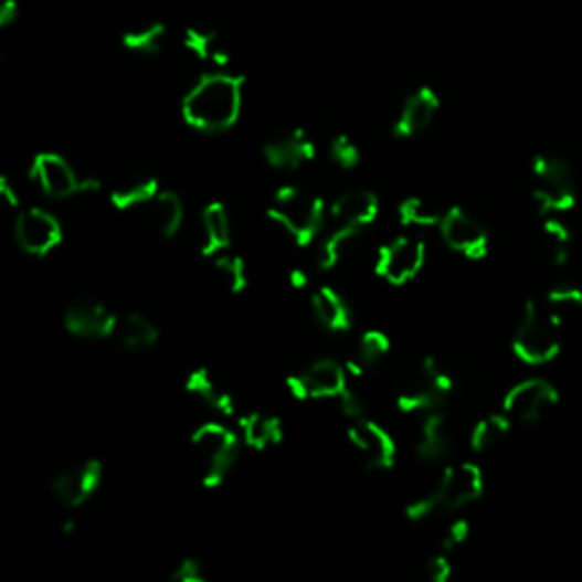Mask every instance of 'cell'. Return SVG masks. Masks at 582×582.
<instances>
[{"mask_svg": "<svg viewBox=\"0 0 582 582\" xmlns=\"http://www.w3.org/2000/svg\"><path fill=\"white\" fill-rule=\"evenodd\" d=\"M242 437L221 421L201 423L191 435V455L205 489L221 487L240 459Z\"/></svg>", "mask_w": 582, "mask_h": 582, "instance_id": "4", "label": "cell"}, {"mask_svg": "<svg viewBox=\"0 0 582 582\" xmlns=\"http://www.w3.org/2000/svg\"><path fill=\"white\" fill-rule=\"evenodd\" d=\"M392 351V341L382 330H367L360 337L356 358L346 364L348 375H362L367 369L378 367Z\"/></svg>", "mask_w": 582, "mask_h": 582, "instance_id": "31", "label": "cell"}, {"mask_svg": "<svg viewBox=\"0 0 582 582\" xmlns=\"http://www.w3.org/2000/svg\"><path fill=\"white\" fill-rule=\"evenodd\" d=\"M364 242V230L362 227H348V225H335V230L326 240H321L317 248V266L321 271H332L341 266L346 260H351Z\"/></svg>", "mask_w": 582, "mask_h": 582, "instance_id": "25", "label": "cell"}, {"mask_svg": "<svg viewBox=\"0 0 582 582\" xmlns=\"http://www.w3.org/2000/svg\"><path fill=\"white\" fill-rule=\"evenodd\" d=\"M240 437L242 444L248 446L251 451L264 453L276 448L285 440V425L276 414H266V412H248L240 416Z\"/></svg>", "mask_w": 582, "mask_h": 582, "instance_id": "24", "label": "cell"}, {"mask_svg": "<svg viewBox=\"0 0 582 582\" xmlns=\"http://www.w3.org/2000/svg\"><path fill=\"white\" fill-rule=\"evenodd\" d=\"M425 242L419 237H396L384 244L375 257V274L392 287L412 283L425 264Z\"/></svg>", "mask_w": 582, "mask_h": 582, "instance_id": "9", "label": "cell"}, {"mask_svg": "<svg viewBox=\"0 0 582 582\" xmlns=\"http://www.w3.org/2000/svg\"><path fill=\"white\" fill-rule=\"evenodd\" d=\"M544 307L551 313V317L562 326L567 319L582 313V289L573 285H560L553 287L547 294Z\"/></svg>", "mask_w": 582, "mask_h": 582, "instance_id": "36", "label": "cell"}, {"mask_svg": "<svg viewBox=\"0 0 582 582\" xmlns=\"http://www.w3.org/2000/svg\"><path fill=\"white\" fill-rule=\"evenodd\" d=\"M62 324H64V330L75 339L105 341L116 335V328H119V317H116L105 303L77 298L64 309Z\"/></svg>", "mask_w": 582, "mask_h": 582, "instance_id": "14", "label": "cell"}, {"mask_svg": "<svg viewBox=\"0 0 582 582\" xmlns=\"http://www.w3.org/2000/svg\"><path fill=\"white\" fill-rule=\"evenodd\" d=\"M328 152H330V160L339 169H343V171H353L362 162V150H360V146L351 137H348V135L332 137L330 146H328Z\"/></svg>", "mask_w": 582, "mask_h": 582, "instance_id": "37", "label": "cell"}, {"mask_svg": "<svg viewBox=\"0 0 582 582\" xmlns=\"http://www.w3.org/2000/svg\"><path fill=\"white\" fill-rule=\"evenodd\" d=\"M541 246L553 266H564L571 255V230L569 225L558 219V214H547L539 227Z\"/></svg>", "mask_w": 582, "mask_h": 582, "instance_id": "32", "label": "cell"}, {"mask_svg": "<svg viewBox=\"0 0 582 582\" xmlns=\"http://www.w3.org/2000/svg\"><path fill=\"white\" fill-rule=\"evenodd\" d=\"M266 216L300 248L313 246L328 221V205L317 193H309L296 184H285L274 191Z\"/></svg>", "mask_w": 582, "mask_h": 582, "instance_id": "2", "label": "cell"}, {"mask_svg": "<svg viewBox=\"0 0 582 582\" xmlns=\"http://www.w3.org/2000/svg\"><path fill=\"white\" fill-rule=\"evenodd\" d=\"M17 246L32 257H46L60 248L64 232L57 216L44 208H28L14 219Z\"/></svg>", "mask_w": 582, "mask_h": 582, "instance_id": "11", "label": "cell"}, {"mask_svg": "<svg viewBox=\"0 0 582 582\" xmlns=\"http://www.w3.org/2000/svg\"><path fill=\"white\" fill-rule=\"evenodd\" d=\"M453 446L455 437L446 414L442 410L423 412L416 425V455L423 462L437 464L453 453Z\"/></svg>", "mask_w": 582, "mask_h": 582, "instance_id": "18", "label": "cell"}, {"mask_svg": "<svg viewBox=\"0 0 582 582\" xmlns=\"http://www.w3.org/2000/svg\"><path fill=\"white\" fill-rule=\"evenodd\" d=\"M444 244L469 260H483L489 251L487 227L464 208H451L440 223Z\"/></svg>", "mask_w": 582, "mask_h": 582, "instance_id": "16", "label": "cell"}, {"mask_svg": "<svg viewBox=\"0 0 582 582\" xmlns=\"http://www.w3.org/2000/svg\"><path fill=\"white\" fill-rule=\"evenodd\" d=\"M560 324L551 317L544 305L528 300L512 337L515 356L530 367L549 364L560 356Z\"/></svg>", "mask_w": 582, "mask_h": 582, "instance_id": "5", "label": "cell"}, {"mask_svg": "<svg viewBox=\"0 0 582 582\" xmlns=\"http://www.w3.org/2000/svg\"><path fill=\"white\" fill-rule=\"evenodd\" d=\"M19 12V0H0V32H6L17 23Z\"/></svg>", "mask_w": 582, "mask_h": 582, "instance_id": "44", "label": "cell"}, {"mask_svg": "<svg viewBox=\"0 0 582 582\" xmlns=\"http://www.w3.org/2000/svg\"><path fill=\"white\" fill-rule=\"evenodd\" d=\"M437 112H440V96L431 87L416 89L405 98L396 116L394 135L401 139L419 137L421 133L433 126V121L437 119Z\"/></svg>", "mask_w": 582, "mask_h": 582, "instance_id": "19", "label": "cell"}, {"mask_svg": "<svg viewBox=\"0 0 582 582\" xmlns=\"http://www.w3.org/2000/svg\"><path fill=\"white\" fill-rule=\"evenodd\" d=\"M232 244V221L223 203H210L201 212V253L216 257L230 251Z\"/></svg>", "mask_w": 582, "mask_h": 582, "instance_id": "27", "label": "cell"}, {"mask_svg": "<svg viewBox=\"0 0 582 582\" xmlns=\"http://www.w3.org/2000/svg\"><path fill=\"white\" fill-rule=\"evenodd\" d=\"M32 184L51 201L73 199L77 193H96L103 189L98 178L81 176L60 152H36L30 165Z\"/></svg>", "mask_w": 582, "mask_h": 582, "instance_id": "7", "label": "cell"}, {"mask_svg": "<svg viewBox=\"0 0 582 582\" xmlns=\"http://www.w3.org/2000/svg\"><path fill=\"white\" fill-rule=\"evenodd\" d=\"M160 193L158 178L148 173H128L121 176L109 187V203L119 212L146 210L148 203Z\"/></svg>", "mask_w": 582, "mask_h": 582, "instance_id": "23", "label": "cell"}, {"mask_svg": "<svg viewBox=\"0 0 582 582\" xmlns=\"http://www.w3.org/2000/svg\"><path fill=\"white\" fill-rule=\"evenodd\" d=\"M532 201L541 216L562 214L575 205V178L560 155L539 152L532 158Z\"/></svg>", "mask_w": 582, "mask_h": 582, "instance_id": "6", "label": "cell"}, {"mask_svg": "<svg viewBox=\"0 0 582 582\" xmlns=\"http://www.w3.org/2000/svg\"><path fill=\"white\" fill-rule=\"evenodd\" d=\"M437 510H442L440 500H437L435 491H431V494H423V496L410 500L405 506V517L414 523H421L425 519H431L433 515H437Z\"/></svg>", "mask_w": 582, "mask_h": 582, "instance_id": "40", "label": "cell"}, {"mask_svg": "<svg viewBox=\"0 0 582 582\" xmlns=\"http://www.w3.org/2000/svg\"><path fill=\"white\" fill-rule=\"evenodd\" d=\"M244 85V75L230 68H212L203 73L180 100L182 121L203 135L232 130L242 116Z\"/></svg>", "mask_w": 582, "mask_h": 582, "instance_id": "1", "label": "cell"}, {"mask_svg": "<svg viewBox=\"0 0 582 582\" xmlns=\"http://www.w3.org/2000/svg\"><path fill=\"white\" fill-rule=\"evenodd\" d=\"M380 214V201L369 189H348L332 201L328 208V219L335 225L362 227L367 230Z\"/></svg>", "mask_w": 582, "mask_h": 582, "instance_id": "20", "label": "cell"}, {"mask_svg": "<svg viewBox=\"0 0 582 582\" xmlns=\"http://www.w3.org/2000/svg\"><path fill=\"white\" fill-rule=\"evenodd\" d=\"M433 491L440 500L442 510L446 512L464 510L467 506H472V502H476L485 491L483 469L474 462L448 464Z\"/></svg>", "mask_w": 582, "mask_h": 582, "instance_id": "13", "label": "cell"}, {"mask_svg": "<svg viewBox=\"0 0 582 582\" xmlns=\"http://www.w3.org/2000/svg\"><path fill=\"white\" fill-rule=\"evenodd\" d=\"M512 425H515V421L506 412L489 414V416L480 419L474 425L469 444L480 455L483 453H489V451H494L502 440H506L512 433Z\"/></svg>", "mask_w": 582, "mask_h": 582, "instance_id": "33", "label": "cell"}, {"mask_svg": "<svg viewBox=\"0 0 582 582\" xmlns=\"http://www.w3.org/2000/svg\"><path fill=\"white\" fill-rule=\"evenodd\" d=\"M103 485V464L98 459L77 462L60 472L51 483V494L66 510L83 508Z\"/></svg>", "mask_w": 582, "mask_h": 582, "instance_id": "15", "label": "cell"}, {"mask_svg": "<svg viewBox=\"0 0 582 582\" xmlns=\"http://www.w3.org/2000/svg\"><path fill=\"white\" fill-rule=\"evenodd\" d=\"M453 392V378L433 356H421L401 367L396 378V405L405 414L442 410Z\"/></svg>", "mask_w": 582, "mask_h": 582, "instance_id": "3", "label": "cell"}, {"mask_svg": "<svg viewBox=\"0 0 582 582\" xmlns=\"http://www.w3.org/2000/svg\"><path fill=\"white\" fill-rule=\"evenodd\" d=\"M262 155L271 169L283 173H296L309 162H315L317 146L315 139L303 128H294L289 133L268 139L262 148Z\"/></svg>", "mask_w": 582, "mask_h": 582, "instance_id": "17", "label": "cell"}, {"mask_svg": "<svg viewBox=\"0 0 582 582\" xmlns=\"http://www.w3.org/2000/svg\"><path fill=\"white\" fill-rule=\"evenodd\" d=\"M116 339L130 353H141L152 348L160 341V328L152 319L139 313H130L119 319V328H116Z\"/></svg>", "mask_w": 582, "mask_h": 582, "instance_id": "30", "label": "cell"}, {"mask_svg": "<svg viewBox=\"0 0 582 582\" xmlns=\"http://www.w3.org/2000/svg\"><path fill=\"white\" fill-rule=\"evenodd\" d=\"M180 44L193 60L208 64L212 68H227L232 62V53H230L225 36L210 25L184 28L180 36Z\"/></svg>", "mask_w": 582, "mask_h": 582, "instance_id": "21", "label": "cell"}, {"mask_svg": "<svg viewBox=\"0 0 582 582\" xmlns=\"http://www.w3.org/2000/svg\"><path fill=\"white\" fill-rule=\"evenodd\" d=\"M214 274L227 294L237 296V294L246 292V287H248L246 262L230 251L214 257Z\"/></svg>", "mask_w": 582, "mask_h": 582, "instance_id": "34", "label": "cell"}, {"mask_svg": "<svg viewBox=\"0 0 582 582\" xmlns=\"http://www.w3.org/2000/svg\"><path fill=\"white\" fill-rule=\"evenodd\" d=\"M444 212L446 210L437 208L431 201L412 197L399 205V221L405 227H440Z\"/></svg>", "mask_w": 582, "mask_h": 582, "instance_id": "35", "label": "cell"}, {"mask_svg": "<svg viewBox=\"0 0 582 582\" xmlns=\"http://www.w3.org/2000/svg\"><path fill=\"white\" fill-rule=\"evenodd\" d=\"M184 390L189 396H193L197 401H201L210 412H214L216 416H223V419H230L237 414V403H235V396L230 394L227 387L223 382H219L214 378V373L205 367H199L193 369L189 375H187V382H184Z\"/></svg>", "mask_w": 582, "mask_h": 582, "instance_id": "22", "label": "cell"}, {"mask_svg": "<svg viewBox=\"0 0 582 582\" xmlns=\"http://www.w3.org/2000/svg\"><path fill=\"white\" fill-rule=\"evenodd\" d=\"M337 401V408H339V414L348 421H356L360 416H364V403L360 399L358 392H353L351 387H346V390L335 399Z\"/></svg>", "mask_w": 582, "mask_h": 582, "instance_id": "41", "label": "cell"}, {"mask_svg": "<svg viewBox=\"0 0 582 582\" xmlns=\"http://www.w3.org/2000/svg\"><path fill=\"white\" fill-rule=\"evenodd\" d=\"M119 39L128 53L152 57L165 51L169 42V28L162 21H137L128 25Z\"/></svg>", "mask_w": 582, "mask_h": 582, "instance_id": "28", "label": "cell"}, {"mask_svg": "<svg viewBox=\"0 0 582 582\" xmlns=\"http://www.w3.org/2000/svg\"><path fill=\"white\" fill-rule=\"evenodd\" d=\"M171 582H208L205 564L199 558H182L176 562V567L169 573Z\"/></svg>", "mask_w": 582, "mask_h": 582, "instance_id": "39", "label": "cell"}, {"mask_svg": "<svg viewBox=\"0 0 582 582\" xmlns=\"http://www.w3.org/2000/svg\"><path fill=\"white\" fill-rule=\"evenodd\" d=\"M560 403V392L544 378H528L515 384L502 399V412L515 423L532 425L544 419Z\"/></svg>", "mask_w": 582, "mask_h": 582, "instance_id": "10", "label": "cell"}, {"mask_svg": "<svg viewBox=\"0 0 582 582\" xmlns=\"http://www.w3.org/2000/svg\"><path fill=\"white\" fill-rule=\"evenodd\" d=\"M307 285H309V276L305 274L303 268H292V271H289V287L303 292Z\"/></svg>", "mask_w": 582, "mask_h": 582, "instance_id": "45", "label": "cell"}, {"mask_svg": "<svg viewBox=\"0 0 582 582\" xmlns=\"http://www.w3.org/2000/svg\"><path fill=\"white\" fill-rule=\"evenodd\" d=\"M21 203L19 189L8 176H0V210H17Z\"/></svg>", "mask_w": 582, "mask_h": 582, "instance_id": "43", "label": "cell"}, {"mask_svg": "<svg viewBox=\"0 0 582 582\" xmlns=\"http://www.w3.org/2000/svg\"><path fill=\"white\" fill-rule=\"evenodd\" d=\"M287 392L296 401L337 399L348 387V371L330 358H321L305 369L287 375Z\"/></svg>", "mask_w": 582, "mask_h": 582, "instance_id": "8", "label": "cell"}, {"mask_svg": "<svg viewBox=\"0 0 582 582\" xmlns=\"http://www.w3.org/2000/svg\"><path fill=\"white\" fill-rule=\"evenodd\" d=\"M150 227L158 232L162 240H173L184 225V203L173 191L160 189L158 197L148 203Z\"/></svg>", "mask_w": 582, "mask_h": 582, "instance_id": "29", "label": "cell"}, {"mask_svg": "<svg viewBox=\"0 0 582 582\" xmlns=\"http://www.w3.org/2000/svg\"><path fill=\"white\" fill-rule=\"evenodd\" d=\"M469 539H472V523H469V519L467 517H457L444 530L442 551L451 555V553L459 551L464 544H467Z\"/></svg>", "mask_w": 582, "mask_h": 582, "instance_id": "38", "label": "cell"}, {"mask_svg": "<svg viewBox=\"0 0 582 582\" xmlns=\"http://www.w3.org/2000/svg\"><path fill=\"white\" fill-rule=\"evenodd\" d=\"M348 442L369 472H387L396 464V442L380 423L367 416L348 421Z\"/></svg>", "mask_w": 582, "mask_h": 582, "instance_id": "12", "label": "cell"}, {"mask_svg": "<svg viewBox=\"0 0 582 582\" xmlns=\"http://www.w3.org/2000/svg\"><path fill=\"white\" fill-rule=\"evenodd\" d=\"M425 573H428L431 582H448L451 575H453V560H451V555L444 553V551L431 555L428 562H425Z\"/></svg>", "mask_w": 582, "mask_h": 582, "instance_id": "42", "label": "cell"}, {"mask_svg": "<svg viewBox=\"0 0 582 582\" xmlns=\"http://www.w3.org/2000/svg\"><path fill=\"white\" fill-rule=\"evenodd\" d=\"M317 324L330 332H346L353 326V313L346 298L332 287H319L309 296Z\"/></svg>", "mask_w": 582, "mask_h": 582, "instance_id": "26", "label": "cell"}]
</instances>
